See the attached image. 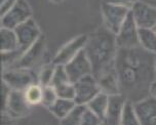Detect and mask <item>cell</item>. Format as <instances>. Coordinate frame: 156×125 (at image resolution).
Returning <instances> with one entry per match:
<instances>
[{"instance_id":"35","label":"cell","mask_w":156,"mask_h":125,"mask_svg":"<svg viewBox=\"0 0 156 125\" xmlns=\"http://www.w3.org/2000/svg\"><path fill=\"white\" fill-rule=\"evenodd\" d=\"M154 68H155V78H156V57H155V66H154Z\"/></svg>"},{"instance_id":"29","label":"cell","mask_w":156,"mask_h":125,"mask_svg":"<svg viewBox=\"0 0 156 125\" xmlns=\"http://www.w3.org/2000/svg\"><path fill=\"white\" fill-rule=\"evenodd\" d=\"M104 2L111 4H115V5H120V6L127 7L129 9H132V7L135 5V3L139 1V0H103Z\"/></svg>"},{"instance_id":"23","label":"cell","mask_w":156,"mask_h":125,"mask_svg":"<svg viewBox=\"0 0 156 125\" xmlns=\"http://www.w3.org/2000/svg\"><path fill=\"white\" fill-rule=\"evenodd\" d=\"M42 91L43 86H41L39 83L31 85L28 87L25 92V96H26L27 101L31 106L41 105V101H42Z\"/></svg>"},{"instance_id":"17","label":"cell","mask_w":156,"mask_h":125,"mask_svg":"<svg viewBox=\"0 0 156 125\" xmlns=\"http://www.w3.org/2000/svg\"><path fill=\"white\" fill-rule=\"evenodd\" d=\"M19 48V40L15 30L1 27L0 29V50L1 52L13 51Z\"/></svg>"},{"instance_id":"5","label":"cell","mask_w":156,"mask_h":125,"mask_svg":"<svg viewBox=\"0 0 156 125\" xmlns=\"http://www.w3.org/2000/svg\"><path fill=\"white\" fill-rule=\"evenodd\" d=\"M32 18V9L27 0H18L4 16H1V27L15 30L21 24Z\"/></svg>"},{"instance_id":"1","label":"cell","mask_w":156,"mask_h":125,"mask_svg":"<svg viewBox=\"0 0 156 125\" xmlns=\"http://www.w3.org/2000/svg\"><path fill=\"white\" fill-rule=\"evenodd\" d=\"M156 54L141 46L118 48L115 70L120 93L133 102L150 95V87L155 78Z\"/></svg>"},{"instance_id":"2","label":"cell","mask_w":156,"mask_h":125,"mask_svg":"<svg viewBox=\"0 0 156 125\" xmlns=\"http://www.w3.org/2000/svg\"><path fill=\"white\" fill-rule=\"evenodd\" d=\"M117 50L115 34L105 26L88 35L84 52L90 62L94 78L115 68Z\"/></svg>"},{"instance_id":"21","label":"cell","mask_w":156,"mask_h":125,"mask_svg":"<svg viewBox=\"0 0 156 125\" xmlns=\"http://www.w3.org/2000/svg\"><path fill=\"white\" fill-rule=\"evenodd\" d=\"M86 110V106L76 105L74 109L68 115H66L63 119H61V125H81V120L84 111Z\"/></svg>"},{"instance_id":"11","label":"cell","mask_w":156,"mask_h":125,"mask_svg":"<svg viewBox=\"0 0 156 125\" xmlns=\"http://www.w3.org/2000/svg\"><path fill=\"white\" fill-rule=\"evenodd\" d=\"M45 46H46L45 38H44V36H41L29 49H27L22 54L20 60L9 69L12 68L33 69L42 60L44 52H45Z\"/></svg>"},{"instance_id":"14","label":"cell","mask_w":156,"mask_h":125,"mask_svg":"<svg viewBox=\"0 0 156 125\" xmlns=\"http://www.w3.org/2000/svg\"><path fill=\"white\" fill-rule=\"evenodd\" d=\"M126 102V98L121 93L109 95V102L103 123L105 125H120L121 116Z\"/></svg>"},{"instance_id":"36","label":"cell","mask_w":156,"mask_h":125,"mask_svg":"<svg viewBox=\"0 0 156 125\" xmlns=\"http://www.w3.org/2000/svg\"><path fill=\"white\" fill-rule=\"evenodd\" d=\"M153 29H154V31H155V32H156V26H155V27H154V28H153Z\"/></svg>"},{"instance_id":"26","label":"cell","mask_w":156,"mask_h":125,"mask_svg":"<svg viewBox=\"0 0 156 125\" xmlns=\"http://www.w3.org/2000/svg\"><path fill=\"white\" fill-rule=\"evenodd\" d=\"M55 90L57 92L58 99H74L75 98V87L74 83L71 81L65 82L63 84L55 86Z\"/></svg>"},{"instance_id":"32","label":"cell","mask_w":156,"mask_h":125,"mask_svg":"<svg viewBox=\"0 0 156 125\" xmlns=\"http://www.w3.org/2000/svg\"><path fill=\"white\" fill-rule=\"evenodd\" d=\"M150 95L156 99V79L153 81V83L151 84V87H150Z\"/></svg>"},{"instance_id":"31","label":"cell","mask_w":156,"mask_h":125,"mask_svg":"<svg viewBox=\"0 0 156 125\" xmlns=\"http://www.w3.org/2000/svg\"><path fill=\"white\" fill-rule=\"evenodd\" d=\"M15 118H12V116H9L6 112L2 113L1 116V125H16L15 124Z\"/></svg>"},{"instance_id":"12","label":"cell","mask_w":156,"mask_h":125,"mask_svg":"<svg viewBox=\"0 0 156 125\" xmlns=\"http://www.w3.org/2000/svg\"><path fill=\"white\" fill-rule=\"evenodd\" d=\"M139 29H153L156 26V6L138 1L130 9Z\"/></svg>"},{"instance_id":"34","label":"cell","mask_w":156,"mask_h":125,"mask_svg":"<svg viewBox=\"0 0 156 125\" xmlns=\"http://www.w3.org/2000/svg\"><path fill=\"white\" fill-rule=\"evenodd\" d=\"M51 2H54V3H57V4H58V3H61V2L63 1V0H51Z\"/></svg>"},{"instance_id":"13","label":"cell","mask_w":156,"mask_h":125,"mask_svg":"<svg viewBox=\"0 0 156 125\" xmlns=\"http://www.w3.org/2000/svg\"><path fill=\"white\" fill-rule=\"evenodd\" d=\"M64 67L72 83H75L84 76L93 74V68H91L90 60L86 57L84 49Z\"/></svg>"},{"instance_id":"19","label":"cell","mask_w":156,"mask_h":125,"mask_svg":"<svg viewBox=\"0 0 156 125\" xmlns=\"http://www.w3.org/2000/svg\"><path fill=\"white\" fill-rule=\"evenodd\" d=\"M139 41L142 48L156 54V32L154 29H139Z\"/></svg>"},{"instance_id":"30","label":"cell","mask_w":156,"mask_h":125,"mask_svg":"<svg viewBox=\"0 0 156 125\" xmlns=\"http://www.w3.org/2000/svg\"><path fill=\"white\" fill-rule=\"evenodd\" d=\"M16 1L18 0H4L0 2V16H4L16 3Z\"/></svg>"},{"instance_id":"20","label":"cell","mask_w":156,"mask_h":125,"mask_svg":"<svg viewBox=\"0 0 156 125\" xmlns=\"http://www.w3.org/2000/svg\"><path fill=\"white\" fill-rule=\"evenodd\" d=\"M75 106H76V102H74V99H58V101L48 110L51 111V113L55 117L61 120L74 109Z\"/></svg>"},{"instance_id":"4","label":"cell","mask_w":156,"mask_h":125,"mask_svg":"<svg viewBox=\"0 0 156 125\" xmlns=\"http://www.w3.org/2000/svg\"><path fill=\"white\" fill-rule=\"evenodd\" d=\"M130 12L129 8L107 3L103 1L102 3V16L104 21V26L109 31L114 34H117L119 29L121 28L122 24L126 20L127 16Z\"/></svg>"},{"instance_id":"28","label":"cell","mask_w":156,"mask_h":125,"mask_svg":"<svg viewBox=\"0 0 156 125\" xmlns=\"http://www.w3.org/2000/svg\"><path fill=\"white\" fill-rule=\"evenodd\" d=\"M102 124H103L102 119L86 108V110L84 111L82 116L81 125H102Z\"/></svg>"},{"instance_id":"3","label":"cell","mask_w":156,"mask_h":125,"mask_svg":"<svg viewBox=\"0 0 156 125\" xmlns=\"http://www.w3.org/2000/svg\"><path fill=\"white\" fill-rule=\"evenodd\" d=\"M2 82L12 90L25 91L31 85L38 83V74L32 69H6L2 72Z\"/></svg>"},{"instance_id":"7","label":"cell","mask_w":156,"mask_h":125,"mask_svg":"<svg viewBox=\"0 0 156 125\" xmlns=\"http://www.w3.org/2000/svg\"><path fill=\"white\" fill-rule=\"evenodd\" d=\"M115 37L118 48H133V47L140 46L139 27L136 26L130 12Z\"/></svg>"},{"instance_id":"37","label":"cell","mask_w":156,"mask_h":125,"mask_svg":"<svg viewBox=\"0 0 156 125\" xmlns=\"http://www.w3.org/2000/svg\"><path fill=\"white\" fill-rule=\"evenodd\" d=\"M2 1H4V0H0V2H2Z\"/></svg>"},{"instance_id":"8","label":"cell","mask_w":156,"mask_h":125,"mask_svg":"<svg viewBox=\"0 0 156 125\" xmlns=\"http://www.w3.org/2000/svg\"><path fill=\"white\" fill-rule=\"evenodd\" d=\"M4 112L12 118H22L29 115L32 106L25 96L24 91L10 90L4 99Z\"/></svg>"},{"instance_id":"9","label":"cell","mask_w":156,"mask_h":125,"mask_svg":"<svg viewBox=\"0 0 156 125\" xmlns=\"http://www.w3.org/2000/svg\"><path fill=\"white\" fill-rule=\"evenodd\" d=\"M88 35H79L77 37L73 38L69 42H67L62 48L60 49L57 54L52 59V63L55 66H65L71 60H73L76 55L84 49V47L87 43Z\"/></svg>"},{"instance_id":"6","label":"cell","mask_w":156,"mask_h":125,"mask_svg":"<svg viewBox=\"0 0 156 125\" xmlns=\"http://www.w3.org/2000/svg\"><path fill=\"white\" fill-rule=\"evenodd\" d=\"M75 87V98L74 102L76 105L86 106L94 96L101 92L100 86L98 84L97 79L93 74L84 76L74 83Z\"/></svg>"},{"instance_id":"10","label":"cell","mask_w":156,"mask_h":125,"mask_svg":"<svg viewBox=\"0 0 156 125\" xmlns=\"http://www.w3.org/2000/svg\"><path fill=\"white\" fill-rule=\"evenodd\" d=\"M15 32L19 40L20 49L23 52L29 49L42 36L40 28L32 18L16 27Z\"/></svg>"},{"instance_id":"33","label":"cell","mask_w":156,"mask_h":125,"mask_svg":"<svg viewBox=\"0 0 156 125\" xmlns=\"http://www.w3.org/2000/svg\"><path fill=\"white\" fill-rule=\"evenodd\" d=\"M139 1H142L146 4L152 5V6H156V0H139Z\"/></svg>"},{"instance_id":"38","label":"cell","mask_w":156,"mask_h":125,"mask_svg":"<svg viewBox=\"0 0 156 125\" xmlns=\"http://www.w3.org/2000/svg\"><path fill=\"white\" fill-rule=\"evenodd\" d=\"M102 125H105V124H104V123H103V124H102Z\"/></svg>"},{"instance_id":"24","label":"cell","mask_w":156,"mask_h":125,"mask_svg":"<svg viewBox=\"0 0 156 125\" xmlns=\"http://www.w3.org/2000/svg\"><path fill=\"white\" fill-rule=\"evenodd\" d=\"M55 70V65L54 63H49L44 65L40 69L38 73V83L41 86H48L51 85L52 77H54Z\"/></svg>"},{"instance_id":"22","label":"cell","mask_w":156,"mask_h":125,"mask_svg":"<svg viewBox=\"0 0 156 125\" xmlns=\"http://www.w3.org/2000/svg\"><path fill=\"white\" fill-rule=\"evenodd\" d=\"M120 125H142L136 113L133 102L127 101L124 106V110L121 116Z\"/></svg>"},{"instance_id":"25","label":"cell","mask_w":156,"mask_h":125,"mask_svg":"<svg viewBox=\"0 0 156 125\" xmlns=\"http://www.w3.org/2000/svg\"><path fill=\"white\" fill-rule=\"evenodd\" d=\"M24 52L21 49H16L13 51H7V52H1V65L2 70L9 69L15 65V64L20 60Z\"/></svg>"},{"instance_id":"27","label":"cell","mask_w":156,"mask_h":125,"mask_svg":"<svg viewBox=\"0 0 156 125\" xmlns=\"http://www.w3.org/2000/svg\"><path fill=\"white\" fill-rule=\"evenodd\" d=\"M58 96L57 92H55V88L52 86H43V91H42V101H41V105L46 107L47 109L51 107L55 102L58 101Z\"/></svg>"},{"instance_id":"18","label":"cell","mask_w":156,"mask_h":125,"mask_svg":"<svg viewBox=\"0 0 156 125\" xmlns=\"http://www.w3.org/2000/svg\"><path fill=\"white\" fill-rule=\"evenodd\" d=\"M108 102H109V95L101 91L86 105V108L88 110H90L91 112H94L103 120L105 117L106 111H107Z\"/></svg>"},{"instance_id":"15","label":"cell","mask_w":156,"mask_h":125,"mask_svg":"<svg viewBox=\"0 0 156 125\" xmlns=\"http://www.w3.org/2000/svg\"><path fill=\"white\" fill-rule=\"evenodd\" d=\"M136 113L142 125H156V99L149 95L133 102Z\"/></svg>"},{"instance_id":"16","label":"cell","mask_w":156,"mask_h":125,"mask_svg":"<svg viewBox=\"0 0 156 125\" xmlns=\"http://www.w3.org/2000/svg\"><path fill=\"white\" fill-rule=\"evenodd\" d=\"M96 79L102 92L108 94V95H113V94L120 93L118 77H117L115 68L103 73L102 75H100L99 77H97Z\"/></svg>"}]
</instances>
